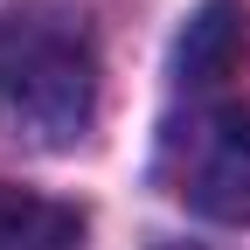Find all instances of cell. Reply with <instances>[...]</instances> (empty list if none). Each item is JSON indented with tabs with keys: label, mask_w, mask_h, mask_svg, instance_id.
I'll return each mask as SVG.
<instances>
[{
	"label": "cell",
	"mask_w": 250,
	"mask_h": 250,
	"mask_svg": "<svg viewBox=\"0 0 250 250\" xmlns=\"http://www.w3.org/2000/svg\"><path fill=\"white\" fill-rule=\"evenodd\" d=\"M0 250H83V215L56 195L0 181Z\"/></svg>",
	"instance_id": "4"
},
{
	"label": "cell",
	"mask_w": 250,
	"mask_h": 250,
	"mask_svg": "<svg viewBox=\"0 0 250 250\" xmlns=\"http://www.w3.org/2000/svg\"><path fill=\"white\" fill-rule=\"evenodd\" d=\"M160 181L208 223H250V104H202L160 146Z\"/></svg>",
	"instance_id": "2"
},
{
	"label": "cell",
	"mask_w": 250,
	"mask_h": 250,
	"mask_svg": "<svg viewBox=\"0 0 250 250\" xmlns=\"http://www.w3.org/2000/svg\"><path fill=\"white\" fill-rule=\"evenodd\" d=\"M98 118V42L77 14L21 7L0 21V125L28 146H77Z\"/></svg>",
	"instance_id": "1"
},
{
	"label": "cell",
	"mask_w": 250,
	"mask_h": 250,
	"mask_svg": "<svg viewBox=\"0 0 250 250\" xmlns=\"http://www.w3.org/2000/svg\"><path fill=\"white\" fill-rule=\"evenodd\" d=\"M243 49H250V28H243V0H208V7L188 21V35L174 49V70L188 90H215L223 77L243 70Z\"/></svg>",
	"instance_id": "3"
}]
</instances>
